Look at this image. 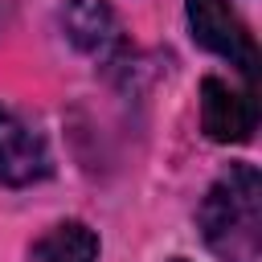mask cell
<instances>
[{"instance_id": "277c9868", "label": "cell", "mask_w": 262, "mask_h": 262, "mask_svg": "<svg viewBox=\"0 0 262 262\" xmlns=\"http://www.w3.org/2000/svg\"><path fill=\"white\" fill-rule=\"evenodd\" d=\"M61 29L82 53H90L98 61H111L127 45L123 25L106 0H66L61 4Z\"/></svg>"}, {"instance_id": "6da1fadb", "label": "cell", "mask_w": 262, "mask_h": 262, "mask_svg": "<svg viewBox=\"0 0 262 262\" xmlns=\"http://www.w3.org/2000/svg\"><path fill=\"white\" fill-rule=\"evenodd\" d=\"M196 225L205 246L221 262H262V176L254 164H229L221 172L201 209Z\"/></svg>"}, {"instance_id": "5b68a950", "label": "cell", "mask_w": 262, "mask_h": 262, "mask_svg": "<svg viewBox=\"0 0 262 262\" xmlns=\"http://www.w3.org/2000/svg\"><path fill=\"white\" fill-rule=\"evenodd\" d=\"M45 172H49V151L41 135L0 106V184L20 188L41 180Z\"/></svg>"}, {"instance_id": "52a82bcc", "label": "cell", "mask_w": 262, "mask_h": 262, "mask_svg": "<svg viewBox=\"0 0 262 262\" xmlns=\"http://www.w3.org/2000/svg\"><path fill=\"white\" fill-rule=\"evenodd\" d=\"M172 262H184V258H172Z\"/></svg>"}, {"instance_id": "8992f818", "label": "cell", "mask_w": 262, "mask_h": 262, "mask_svg": "<svg viewBox=\"0 0 262 262\" xmlns=\"http://www.w3.org/2000/svg\"><path fill=\"white\" fill-rule=\"evenodd\" d=\"M29 262H98V233L86 221H57L33 242Z\"/></svg>"}, {"instance_id": "3957f363", "label": "cell", "mask_w": 262, "mask_h": 262, "mask_svg": "<svg viewBox=\"0 0 262 262\" xmlns=\"http://www.w3.org/2000/svg\"><path fill=\"white\" fill-rule=\"evenodd\" d=\"M201 127L213 143H246L258 127V102H254V86L233 90L221 78H205L201 82Z\"/></svg>"}, {"instance_id": "7a4b0ae2", "label": "cell", "mask_w": 262, "mask_h": 262, "mask_svg": "<svg viewBox=\"0 0 262 262\" xmlns=\"http://www.w3.org/2000/svg\"><path fill=\"white\" fill-rule=\"evenodd\" d=\"M188 16V33L201 49L225 57L229 66L242 70L246 82H254V66H258V45L250 37V29L242 25V16L229 8V0H188L184 4Z\"/></svg>"}]
</instances>
